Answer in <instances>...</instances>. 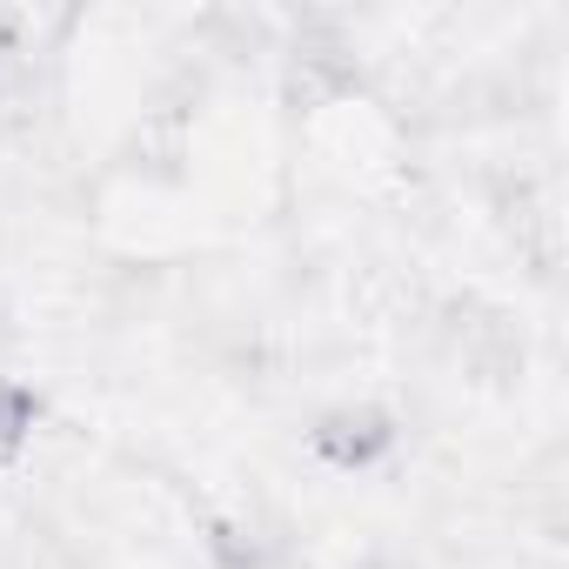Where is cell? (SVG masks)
<instances>
[{
  "label": "cell",
  "mask_w": 569,
  "mask_h": 569,
  "mask_svg": "<svg viewBox=\"0 0 569 569\" xmlns=\"http://www.w3.org/2000/svg\"><path fill=\"white\" fill-rule=\"evenodd\" d=\"M309 442H316V456L336 462V469H369L382 449H396V422H389L382 409H336V416H322V422L309 429Z\"/></svg>",
  "instance_id": "6da1fadb"
},
{
  "label": "cell",
  "mask_w": 569,
  "mask_h": 569,
  "mask_svg": "<svg viewBox=\"0 0 569 569\" xmlns=\"http://www.w3.org/2000/svg\"><path fill=\"white\" fill-rule=\"evenodd\" d=\"M34 422H41V396H34V382L0 376V469L28 456V442H34Z\"/></svg>",
  "instance_id": "7a4b0ae2"
}]
</instances>
